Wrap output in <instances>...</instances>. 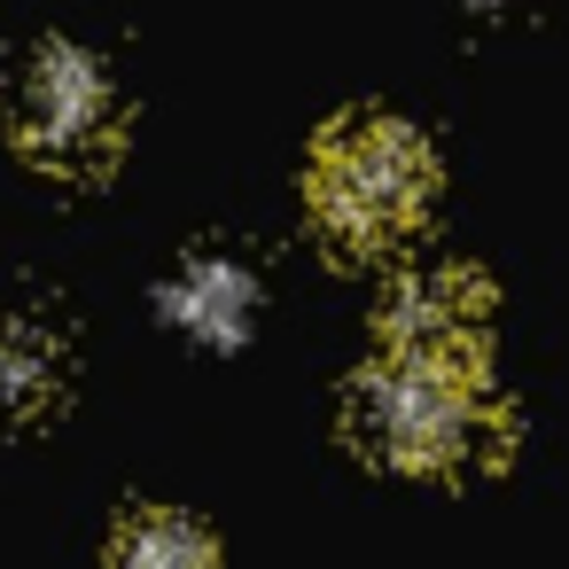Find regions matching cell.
Wrapping results in <instances>:
<instances>
[{"label": "cell", "mask_w": 569, "mask_h": 569, "mask_svg": "<svg viewBox=\"0 0 569 569\" xmlns=\"http://www.w3.org/2000/svg\"><path fill=\"white\" fill-rule=\"evenodd\" d=\"M351 437L413 476H452L499 445L491 413V359L382 343L375 367L351 382Z\"/></svg>", "instance_id": "6da1fadb"}, {"label": "cell", "mask_w": 569, "mask_h": 569, "mask_svg": "<svg viewBox=\"0 0 569 569\" xmlns=\"http://www.w3.org/2000/svg\"><path fill=\"white\" fill-rule=\"evenodd\" d=\"M305 196H312V219H320V234L336 250L382 258V250H398L429 219L437 157H429V141L406 118H343L312 149Z\"/></svg>", "instance_id": "7a4b0ae2"}, {"label": "cell", "mask_w": 569, "mask_h": 569, "mask_svg": "<svg viewBox=\"0 0 569 569\" xmlns=\"http://www.w3.org/2000/svg\"><path fill=\"white\" fill-rule=\"evenodd\" d=\"M9 133L32 164H48L63 180H94L118 157V94H110L102 63L71 40H48L9 94Z\"/></svg>", "instance_id": "3957f363"}, {"label": "cell", "mask_w": 569, "mask_h": 569, "mask_svg": "<svg viewBox=\"0 0 569 569\" xmlns=\"http://www.w3.org/2000/svg\"><path fill=\"white\" fill-rule=\"evenodd\" d=\"M491 297L468 273H413L390 305H382V343H413V351H460V359H491L483 343Z\"/></svg>", "instance_id": "277c9868"}, {"label": "cell", "mask_w": 569, "mask_h": 569, "mask_svg": "<svg viewBox=\"0 0 569 569\" xmlns=\"http://www.w3.org/2000/svg\"><path fill=\"white\" fill-rule=\"evenodd\" d=\"M63 375H71V359H63V343L40 320H0V413L24 421V413L56 406Z\"/></svg>", "instance_id": "5b68a950"}, {"label": "cell", "mask_w": 569, "mask_h": 569, "mask_svg": "<svg viewBox=\"0 0 569 569\" xmlns=\"http://www.w3.org/2000/svg\"><path fill=\"white\" fill-rule=\"evenodd\" d=\"M250 297H258L250 273H234L227 258H196L180 273V289H172V320L196 328V336H211V343H234L242 320H250Z\"/></svg>", "instance_id": "8992f818"}, {"label": "cell", "mask_w": 569, "mask_h": 569, "mask_svg": "<svg viewBox=\"0 0 569 569\" xmlns=\"http://www.w3.org/2000/svg\"><path fill=\"white\" fill-rule=\"evenodd\" d=\"M110 553H118V561H141V569H172V561H211L219 538H211L203 522H180V515L149 507V515H133V522L118 530Z\"/></svg>", "instance_id": "52a82bcc"}]
</instances>
